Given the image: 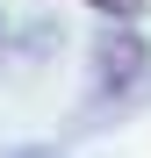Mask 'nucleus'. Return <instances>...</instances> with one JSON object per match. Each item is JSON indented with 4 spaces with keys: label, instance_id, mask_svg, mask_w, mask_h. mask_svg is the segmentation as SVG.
Segmentation results:
<instances>
[{
    "label": "nucleus",
    "instance_id": "1",
    "mask_svg": "<svg viewBox=\"0 0 151 158\" xmlns=\"http://www.w3.org/2000/svg\"><path fill=\"white\" fill-rule=\"evenodd\" d=\"M144 72H151V43H144V29L115 22V29L94 43V86H101V94H122V86H137Z\"/></svg>",
    "mask_w": 151,
    "mask_h": 158
},
{
    "label": "nucleus",
    "instance_id": "2",
    "mask_svg": "<svg viewBox=\"0 0 151 158\" xmlns=\"http://www.w3.org/2000/svg\"><path fill=\"white\" fill-rule=\"evenodd\" d=\"M86 7H101L108 22H137V15H144V0H86Z\"/></svg>",
    "mask_w": 151,
    "mask_h": 158
}]
</instances>
